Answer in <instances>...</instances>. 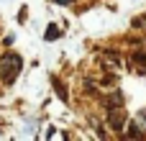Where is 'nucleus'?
Instances as JSON below:
<instances>
[{"mask_svg": "<svg viewBox=\"0 0 146 141\" xmlns=\"http://www.w3.org/2000/svg\"><path fill=\"white\" fill-rule=\"evenodd\" d=\"M21 72V57L18 54H5L3 62H0V77L5 82H13Z\"/></svg>", "mask_w": 146, "mask_h": 141, "instance_id": "nucleus-1", "label": "nucleus"}, {"mask_svg": "<svg viewBox=\"0 0 146 141\" xmlns=\"http://www.w3.org/2000/svg\"><path fill=\"white\" fill-rule=\"evenodd\" d=\"M59 36H62V31H59V26H54V23H51L44 39H46V41H54V39H59Z\"/></svg>", "mask_w": 146, "mask_h": 141, "instance_id": "nucleus-2", "label": "nucleus"}]
</instances>
